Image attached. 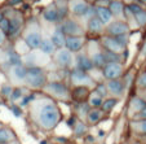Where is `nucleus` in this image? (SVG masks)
I'll return each instance as SVG.
<instances>
[{
  "mask_svg": "<svg viewBox=\"0 0 146 144\" xmlns=\"http://www.w3.org/2000/svg\"><path fill=\"white\" fill-rule=\"evenodd\" d=\"M53 3H54V5H56V8H57V11H58V13H60L62 21L69 17V14H70L69 0H54Z\"/></svg>",
  "mask_w": 146,
  "mask_h": 144,
  "instance_id": "bb28decb",
  "label": "nucleus"
},
{
  "mask_svg": "<svg viewBox=\"0 0 146 144\" xmlns=\"http://www.w3.org/2000/svg\"><path fill=\"white\" fill-rule=\"evenodd\" d=\"M106 87L109 90V95L114 97H119L120 99L124 94H125V90H127V86L124 83V80L121 78L119 79H111V80H106Z\"/></svg>",
  "mask_w": 146,
  "mask_h": 144,
  "instance_id": "a211bd4d",
  "label": "nucleus"
},
{
  "mask_svg": "<svg viewBox=\"0 0 146 144\" xmlns=\"http://www.w3.org/2000/svg\"><path fill=\"white\" fill-rule=\"evenodd\" d=\"M4 17H5V14H4L3 12H0V22H1V21L4 19Z\"/></svg>",
  "mask_w": 146,
  "mask_h": 144,
  "instance_id": "49530a36",
  "label": "nucleus"
},
{
  "mask_svg": "<svg viewBox=\"0 0 146 144\" xmlns=\"http://www.w3.org/2000/svg\"><path fill=\"white\" fill-rule=\"evenodd\" d=\"M118 102H119V97L109 96V97H106V99H104L101 109L108 114V113H110V112H113L114 109H115V106L118 105Z\"/></svg>",
  "mask_w": 146,
  "mask_h": 144,
  "instance_id": "2f4dec72",
  "label": "nucleus"
},
{
  "mask_svg": "<svg viewBox=\"0 0 146 144\" xmlns=\"http://www.w3.org/2000/svg\"><path fill=\"white\" fill-rule=\"evenodd\" d=\"M87 102H88V105L91 106V108H101L102 102H104V97L100 96V95L93 90V91L91 92V95H89L88 101Z\"/></svg>",
  "mask_w": 146,
  "mask_h": 144,
  "instance_id": "473e14b6",
  "label": "nucleus"
},
{
  "mask_svg": "<svg viewBox=\"0 0 146 144\" xmlns=\"http://www.w3.org/2000/svg\"><path fill=\"white\" fill-rule=\"evenodd\" d=\"M102 75L105 80L119 79L124 75V64L123 62H109L102 68Z\"/></svg>",
  "mask_w": 146,
  "mask_h": 144,
  "instance_id": "ddd939ff",
  "label": "nucleus"
},
{
  "mask_svg": "<svg viewBox=\"0 0 146 144\" xmlns=\"http://www.w3.org/2000/svg\"><path fill=\"white\" fill-rule=\"evenodd\" d=\"M22 0H12V1H9V4L11 5H14V4H17V3H21Z\"/></svg>",
  "mask_w": 146,
  "mask_h": 144,
  "instance_id": "a18cd8bd",
  "label": "nucleus"
},
{
  "mask_svg": "<svg viewBox=\"0 0 146 144\" xmlns=\"http://www.w3.org/2000/svg\"><path fill=\"white\" fill-rule=\"evenodd\" d=\"M41 17H43V19L48 23H60L61 21H62L60 13H58L57 8H56V5H54V3L49 4V5H47L43 9Z\"/></svg>",
  "mask_w": 146,
  "mask_h": 144,
  "instance_id": "aec40b11",
  "label": "nucleus"
},
{
  "mask_svg": "<svg viewBox=\"0 0 146 144\" xmlns=\"http://www.w3.org/2000/svg\"><path fill=\"white\" fill-rule=\"evenodd\" d=\"M109 9H110V12L113 13V16H114L115 19H123L124 9H125V3L119 1V0H114V1H110Z\"/></svg>",
  "mask_w": 146,
  "mask_h": 144,
  "instance_id": "a878e982",
  "label": "nucleus"
},
{
  "mask_svg": "<svg viewBox=\"0 0 146 144\" xmlns=\"http://www.w3.org/2000/svg\"><path fill=\"white\" fill-rule=\"evenodd\" d=\"M39 50L48 56H53L56 53V51H57V48H56V46L53 44V42L50 40V38H44L40 44V47H39Z\"/></svg>",
  "mask_w": 146,
  "mask_h": 144,
  "instance_id": "7c9ffc66",
  "label": "nucleus"
},
{
  "mask_svg": "<svg viewBox=\"0 0 146 144\" xmlns=\"http://www.w3.org/2000/svg\"><path fill=\"white\" fill-rule=\"evenodd\" d=\"M69 80L70 84L72 87L75 86H86L89 88H94L96 86V80L92 78V75L87 72H83V70L75 69L72 68L71 70H69Z\"/></svg>",
  "mask_w": 146,
  "mask_h": 144,
  "instance_id": "0eeeda50",
  "label": "nucleus"
},
{
  "mask_svg": "<svg viewBox=\"0 0 146 144\" xmlns=\"http://www.w3.org/2000/svg\"><path fill=\"white\" fill-rule=\"evenodd\" d=\"M7 18H9L11 22V27H9L8 36L9 38H16V35H18L19 33H23V27H25V19H23L22 14L19 12H12V16H8Z\"/></svg>",
  "mask_w": 146,
  "mask_h": 144,
  "instance_id": "4468645a",
  "label": "nucleus"
},
{
  "mask_svg": "<svg viewBox=\"0 0 146 144\" xmlns=\"http://www.w3.org/2000/svg\"><path fill=\"white\" fill-rule=\"evenodd\" d=\"M11 77L13 78V80H16L17 83L25 84L26 74H27V66L25 64L16 65V66H11Z\"/></svg>",
  "mask_w": 146,
  "mask_h": 144,
  "instance_id": "5701e85b",
  "label": "nucleus"
},
{
  "mask_svg": "<svg viewBox=\"0 0 146 144\" xmlns=\"http://www.w3.org/2000/svg\"><path fill=\"white\" fill-rule=\"evenodd\" d=\"M145 139H146V138H145Z\"/></svg>",
  "mask_w": 146,
  "mask_h": 144,
  "instance_id": "603ef678",
  "label": "nucleus"
},
{
  "mask_svg": "<svg viewBox=\"0 0 146 144\" xmlns=\"http://www.w3.org/2000/svg\"><path fill=\"white\" fill-rule=\"evenodd\" d=\"M143 108H146V101L140 96V95H135L131 97L129 102H128V116L132 118L135 114L141 112Z\"/></svg>",
  "mask_w": 146,
  "mask_h": 144,
  "instance_id": "412c9836",
  "label": "nucleus"
},
{
  "mask_svg": "<svg viewBox=\"0 0 146 144\" xmlns=\"http://www.w3.org/2000/svg\"><path fill=\"white\" fill-rule=\"evenodd\" d=\"M105 29H106V26L104 25V22H102L101 19H100L98 17L93 16V17H91V18L87 21L86 34L87 35H93V36H96V38L98 39L101 35L105 34Z\"/></svg>",
  "mask_w": 146,
  "mask_h": 144,
  "instance_id": "dca6fc26",
  "label": "nucleus"
},
{
  "mask_svg": "<svg viewBox=\"0 0 146 144\" xmlns=\"http://www.w3.org/2000/svg\"><path fill=\"white\" fill-rule=\"evenodd\" d=\"M25 88H27V87H16V88L13 90V92H12V95H11L9 99H11L12 101H18V100L21 101L22 97L26 95Z\"/></svg>",
  "mask_w": 146,
  "mask_h": 144,
  "instance_id": "f704fd0d",
  "label": "nucleus"
},
{
  "mask_svg": "<svg viewBox=\"0 0 146 144\" xmlns=\"http://www.w3.org/2000/svg\"><path fill=\"white\" fill-rule=\"evenodd\" d=\"M138 3H141V4H146V0H137Z\"/></svg>",
  "mask_w": 146,
  "mask_h": 144,
  "instance_id": "de8ad7c7",
  "label": "nucleus"
},
{
  "mask_svg": "<svg viewBox=\"0 0 146 144\" xmlns=\"http://www.w3.org/2000/svg\"><path fill=\"white\" fill-rule=\"evenodd\" d=\"M92 90L86 86H75L71 87V101L74 102H87Z\"/></svg>",
  "mask_w": 146,
  "mask_h": 144,
  "instance_id": "6ab92c4d",
  "label": "nucleus"
},
{
  "mask_svg": "<svg viewBox=\"0 0 146 144\" xmlns=\"http://www.w3.org/2000/svg\"><path fill=\"white\" fill-rule=\"evenodd\" d=\"M136 19V23H137L138 27H145L146 26V9H141L140 12L133 14Z\"/></svg>",
  "mask_w": 146,
  "mask_h": 144,
  "instance_id": "c9c22d12",
  "label": "nucleus"
},
{
  "mask_svg": "<svg viewBox=\"0 0 146 144\" xmlns=\"http://www.w3.org/2000/svg\"><path fill=\"white\" fill-rule=\"evenodd\" d=\"M52 61V57L48 55H45L44 52H41L40 50H33L23 56V64L27 68L31 66H40L45 68V65H48Z\"/></svg>",
  "mask_w": 146,
  "mask_h": 144,
  "instance_id": "9d476101",
  "label": "nucleus"
},
{
  "mask_svg": "<svg viewBox=\"0 0 146 144\" xmlns=\"http://www.w3.org/2000/svg\"><path fill=\"white\" fill-rule=\"evenodd\" d=\"M98 42L104 50L110 51V52L124 53L127 51V48L119 42L118 39H116V36H111V35H108V34H104V35H101L98 38Z\"/></svg>",
  "mask_w": 146,
  "mask_h": 144,
  "instance_id": "9b49d317",
  "label": "nucleus"
},
{
  "mask_svg": "<svg viewBox=\"0 0 146 144\" xmlns=\"http://www.w3.org/2000/svg\"><path fill=\"white\" fill-rule=\"evenodd\" d=\"M11 111H12V113H13L16 117H21V116H22V109H21V106H19V105H12L11 106Z\"/></svg>",
  "mask_w": 146,
  "mask_h": 144,
  "instance_id": "a19ab883",
  "label": "nucleus"
},
{
  "mask_svg": "<svg viewBox=\"0 0 146 144\" xmlns=\"http://www.w3.org/2000/svg\"><path fill=\"white\" fill-rule=\"evenodd\" d=\"M111 1H114V0H111ZM119 1H123V0H119Z\"/></svg>",
  "mask_w": 146,
  "mask_h": 144,
  "instance_id": "8fccbe9b",
  "label": "nucleus"
},
{
  "mask_svg": "<svg viewBox=\"0 0 146 144\" xmlns=\"http://www.w3.org/2000/svg\"><path fill=\"white\" fill-rule=\"evenodd\" d=\"M94 16L98 17L105 26H108L109 23L113 22L114 19H115L113 13L109 9V7H94Z\"/></svg>",
  "mask_w": 146,
  "mask_h": 144,
  "instance_id": "b1692460",
  "label": "nucleus"
},
{
  "mask_svg": "<svg viewBox=\"0 0 146 144\" xmlns=\"http://www.w3.org/2000/svg\"><path fill=\"white\" fill-rule=\"evenodd\" d=\"M105 114L106 113L102 111L101 108H91L89 112L87 113L86 122L89 126H96V125H98L100 122H102Z\"/></svg>",
  "mask_w": 146,
  "mask_h": 144,
  "instance_id": "4be33fe9",
  "label": "nucleus"
},
{
  "mask_svg": "<svg viewBox=\"0 0 146 144\" xmlns=\"http://www.w3.org/2000/svg\"><path fill=\"white\" fill-rule=\"evenodd\" d=\"M69 9L75 18H87L88 21L94 16V7L87 0H69Z\"/></svg>",
  "mask_w": 146,
  "mask_h": 144,
  "instance_id": "39448f33",
  "label": "nucleus"
},
{
  "mask_svg": "<svg viewBox=\"0 0 146 144\" xmlns=\"http://www.w3.org/2000/svg\"><path fill=\"white\" fill-rule=\"evenodd\" d=\"M140 96L146 101V90H143V91H141V92H140Z\"/></svg>",
  "mask_w": 146,
  "mask_h": 144,
  "instance_id": "c03bdc74",
  "label": "nucleus"
},
{
  "mask_svg": "<svg viewBox=\"0 0 146 144\" xmlns=\"http://www.w3.org/2000/svg\"><path fill=\"white\" fill-rule=\"evenodd\" d=\"M49 82L48 74L44 68L40 66H31L27 68V74L25 79V86L30 90H36V91H43L45 84Z\"/></svg>",
  "mask_w": 146,
  "mask_h": 144,
  "instance_id": "f03ea898",
  "label": "nucleus"
},
{
  "mask_svg": "<svg viewBox=\"0 0 146 144\" xmlns=\"http://www.w3.org/2000/svg\"><path fill=\"white\" fill-rule=\"evenodd\" d=\"M43 92L56 101H71V88L62 80H49Z\"/></svg>",
  "mask_w": 146,
  "mask_h": 144,
  "instance_id": "7ed1b4c3",
  "label": "nucleus"
},
{
  "mask_svg": "<svg viewBox=\"0 0 146 144\" xmlns=\"http://www.w3.org/2000/svg\"><path fill=\"white\" fill-rule=\"evenodd\" d=\"M88 123L84 121H82V119H78L76 122H75V125L72 126V133H74L75 136H78V138H80V136H84L87 135V133H88Z\"/></svg>",
  "mask_w": 146,
  "mask_h": 144,
  "instance_id": "c85d7f7f",
  "label": "nucleus"
},
{
  "mask_svg": "<svg viewBox=\"0 0 146 144\" xmlns=\"http://www.w3.org/2000/svg\"><path fill=\"white\" fill-rule=\"evenodd\" d=\"M16 140V135L9 127H0V144H11Z\"/></svg>",
  "mask_w": 146,
  "mask_h": 144,
  "instance_id": "cd10ccee",
  "label": "nucleus"
},
{
  "mask_svg": "<svg viewBox=\"0 0 146 144\" xmlns=\"http://www.w3.org/2000/svg\"><path fill=\"white\" fill-rule=\"evenodd\" d=\"M131 129L136 135L146 138V119L145 121H131Z\"/></svg>",
  "mask_w": 146,
  "mask_h": 144,
  "instance_id": "c756f323",
  "label": "nucleus"
},
{
  "mask_svg": "<svg viewBox=\"0 0 146 144\" xmlns=\"http://www.w3.org/2000/svg\"><path fill=\"white\" fill-rule=\"evenodd\" d=\"M86 48H87L86 52L88 53V56L91 57L94 68H96V69L102 70V68L106 65V61H105V56H104V50H102L101 44H100L98 39L88 40Z\"/></svg>",
  "mask_w": 146,
  "mask_h": 144,
  "instance_id": "423d86ee",
  "label": "nucleus"
},
{
  "mask_svg": "<svg viewBox=\"0 0 146 144\" xmlns=\"http://www.w3.org/2000/svg\"><path fill=\"white\" fill-rule=\"evenodd\" d=\"M129 144H142V143H140V141H132V143H129Z\"/></svg>",
  "mask_w": 146,
  "mask_h": 144,
  "instance_id": "09e8293b",
  "label": "nucleus"
},
{
  "mask_svg": "<svg viewBox=\"0 0 146 144\" xmlns=\"http://www.w3.org/2000/svg\"><path fill=\"white\" fill-rule=\"evenodd\" d=\"M9 27H11V22H9V18L4 17V19L1 21V22H0V30L3 31V33H5V34H7V36H8Z\"/></svg>",
  "mask_w": 146,
  "mask_h": 144,
  "instance_id": "4c0bfd02",
  "label": "nucleus"
},
{
  "mask_svg": "<svg viewBox=\"0 0 146 144\" xmlns=\"http://www.w3.org/2000/svg\"><path fill=\"white\" fill-rule=\"evenodd\" d=\"M131 26L128 25L124 19H114L105 29V34L111 36H119V35H129Z\"/></svg>",
  "mask_w": 146,
  "mask_h": 144,
  "instance_id": "f8f14e48",
  "label": "nucleus"
},
{
  "mask_svg": "<svg viewBox=\"0 0 146 144\" xmlns=\"http://www.w3.org/2000/svg\"><path fill=\"white\" fill-rule=\"evenodd\" d=\"M47 144H54V143H47Z\"/></svg>",
  "mask_w": 146,
  "mask_h": 144,
  "instance_id": "3c124183",
  "label": "nucleus"
},
{
  "mask_svg": "<svg viewBox=\"0 0 146 144\" xmlns=\"http://www.w3.org/2000/svg\"><path fill=\"white\" fill-rule=\"evenodd\" d=\"M93 90L100 95V96L104 97V99L109 97V90H108V87H106L105 82H100V83H97L96 86H94Z\"/></svg>",
  "mask_w": 146,
  "mask_h": 144,
  "instance_id": "e433bc0d",
  "label": "nucleus"
},
{
  "mask_svg": "<svg viewBox=\"0 0 146 144\" xmlns=\"http://www.w3.org/2000/svg\"><path fill=\"white\" fill-rule=\"evenodd\" d=\"M145 119H146V108H143L141 112L135 114V116L131 118V121H145Z\"/></svg>",
  "mask_w": 146,
  "mask_h": 144,
  "instance_id": "ea45409f",
  "label": "nucleus"
},
{
  "mask_svg": "<svg viewBox=\"0 0 146 144\" xmlns=\"http://www.w3.org/2000/svg\"><path fill=\"white\" fill-rule=\"evenodd\" d=\"M5 40H7V34L0 30V46H3L5 43Z\"/></svg>",
  "mask_w": 146,
  "mask_h": 144,
  "instance_id": "37998d69",
  "label": "nucleus"
},
{
  "mask_svg": "<svg viewBox=\"0 0 146 144\" xmlns=\"http://www.w3.org/2000/svg\"><path fill=\"white\" fill-rule=\"evenodd\" d=\"M111 0H94L93 7H109Z\"/></svg>",
  "mask_w": 146,
  "mask_h": 144,
  "instance_id": "79ce46f5",
  "label": "nucleus"
},
{
  "mask_svg": "<svg viewBox=\"0 0 146 144\" xmlns=\"http://www.w3.org/2000/svg\"><path fill=\"white\" fill-rule=\"evenodd\" d=\"M49 38L53 42V44L56 46L57 50H60V48H65V44H66V35H65L64 31L60 29V26H56V29L52 31V34L49 35Z\"/></svg>",
  "mask_w": 146,
  "mask_h": 144,
  "instance_id": "393cba45",
  "label": "nucleus"
},
{
  "mask_svg": "<svg viewBox=\"0 0 146 144\" xmlns=\"http://www.w3.org/2000/svg\"><path fill=\"white\" fill-rule=\"evenodd\" d=\"M13 87L11 86V84H4L3 87H1V95L3 96H5V97H11V95H12V92H13Z\"/></svg>",
  "mask_w": 146,
  "mask_h": 144,
  "instance_id": "58836bf2",
  "label": "nucleus"
},
{
  "mask_svg": "<svg viewBox=\"0 0 146 144\" xmlns=\"http://www.w3.org/2000/svg\"><path fill=\"white\" fill-rule=\"evenodd\" d=\"M60 29L64 31V34L66 36H87L86 34V27L78 21L76 18H71L67 17L64 21H61L58 23Z\"/></svg>",
  "mask_w": 146,
  "mask_h": 144,
  "instance_id": "6e6552de",
  "label": "nucleus"
},
{
  "mask_svg": "<svg viewBox=\"0 0 146 144\" xmlns=\"http://www.w3.org/2000/svg\"><path fill=\"white\" fill-rule=\"evenodd\" d=\"M135 84H136V88H137L138 92H141V91H143V90H146V70L141 72L140 74L137 75Z\"/></svg>",
  "mask_w": 146,
  "mask_h": 144,
  "instance_id": "72a5a7b5",
  "label": "nucleus"
},
{
  "mask_svg": "<svg viewBox=\"0 0 146 144\" xmlns=\"http://www.w3.org/2000/svg\"><path fill=\"white\" fill-rule=\"evenodd\" d=\"M88 43V38L87 36H66V44L65 48L72 52L74 55L83 52L87 47Z\"/></svg>",
  "mask_w": 146,
  "mask_h": 144,
  "instance_id": "2eb2a0df",
  "label": "nucleus"
},
{
  "mask_svg": "<svg viewBox=\"0 0 146 144\" xmlns=\"http://www.w3.org/2000/svg\"><path fill=\"white\" fill-rule=\"evenodd\" d=\"M30 114L34 122L44 131L54 130L62 119L57 101L49 96L34 100L30 104Z\"/></svg>",
  "mask_w": 146,
  "mask_h": 144,
  "instance_id": "f257e3e1",
  "label": "nucleus"
},
{
  "mask_svg": "<svg viewBox=\"0 0 146 144\" xmlns=\"http://www.w3.org/2000/svg\"><path fill=\"white\" fill-rule=\"evenodd\" d=\"M75 69H79V70H83V72H87V73H91L92 70H94L93 62H92L91 57L88 56L87 52H80L75 56V65H74Z\"/></svg>",
  "mask_w": 146,
  "mask_h": 144,
  "instance_id": "f3484780",
  "label": "nucleus"
},
{
  "mask_svg": "<svg viewBox=\"0 0 146 144\" xmlns=\"http://www.w3.org/2000/svg\"><path fill=\"white\" fill-rule=\"evenodd\" d=\"M22 39L25 40V43L29 46V48L31 51L39 50L43 39H44L43 31H41V26L36 21H33L29 25H26V27L23 29L22 33Z\"/></svg>",
  "mask_w": 146,
  "mask_h": 144,
  "instance_id": "20e7f679",
  "label": "nucleus"
},
{
  "mask_svg": "<svg viewBox=\"0 0 146 144\" xmlns=\"http://www.w3.org/2000/svg\"><path fill=\"white\" fill-rule=\"evenodd\" d=\"M52 60L60 69L64 70H71L75 65V55L72 52H70L67 48L57 50L56 53L53 55Z\"/></svg>",
  "mask_w": 146,
  "mask_h": 144,
  "instance_id": "1a4fd4ad",
  "label": "nucleus"
}]
</instances>
